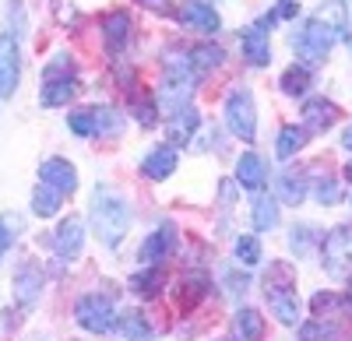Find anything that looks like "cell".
Masks as SVG:
<instances>
[{
	"mask_svg": "<svg viewBox=\"0 0 352 341\" xmlns=\"http://www.w3.org/2000/svg\"><path fill=\"white\" fill-rule=\"evenodd\" d=\"M292 14H296V4H292V0H278L275 18H292Z\"/></svg>",
	"mask_w": 352,
	"mask_h": 341,
	"instance_id": "cell-37",
	"label": "cell"
},
{
	"mask_svg": "<svg viewBox=\"0 0 352 341\" xmlns=\"http://www.w3.org/2000/svg\"><path fill=\"white\" fill-rule=\"evenodd\" d=\"M317 21L328 25L335 36L349 32V14H345V4H342V0H324V8L317 11Z\"/></svg>",
	"mask_w": 352,
	"mask_h": 341,
	"instance_id": "cell-21",
	"label": "cell"
},
{
	"mask_svg": "<svg viewBox=\"0 0 352 341\" xmlns=\"http://www.w3.org/2000/svg\"><path fill=\"white\" fill-rule=\"evenodd\" d=\"M345 173H349V180H352V162H349V169H345Z\"/></svg>",
	"mask_w": 352,
	"mask_h": 341,
	"instance_id": "cell-41",
	"label": "cell"
},
{
	"mask_svg": "<svg viewBox=\"0 0 352 341\" xmlns=\"http://www.w3.org/2000/svg\"><path fill=\"white\" fill-rule=\"evenodd\" d=\"M197 113L190 109V106H184V109H176L173 113V120L166 124V137H169V145H187L190 141V134L197 130Z\"/></svg>",
	"mask_w": 352,
	"mask_h": 341,
	"instance_id": "cell-17",
	"label": "cell"
},
{
	"mask_svg": "<svg viewBox=\"0 0 352 341\" xmlns=\"http://www.w3.org/2000/svg\"><path fill=\"white\" fill-rule=\"evenodd\" d=\"M335 120H338V106H335V102L314 99V102H307V109H303V130L324 134V130H328Z\"/></svg>",
	"mask_w": 352,
	"mask_h": 341,
	"instance_id": "cell-14",
	"label": "cell"
},
{
	"mask_svg": "<svg viewBox=\"0 0 352 341\" xmlns=\"http://www.w3.org/2000/svg\"><path fill=\"white\" fill-rule=\"evenodd\" d=\"M204 292H208V281H204V278H187L184 289H180V306L184 309H194L204 299Z\"/></svg>",
	"mask_w": 352,
	"mask_h": 341,
	"instance_id": "cell-32",
	"label": "cell"
},
{
	"mask_svg": "<svg viewBox=\"0 0 352 341\" xmlns=\"http://www.w3.org/2000/svg\"><path fill=\"white\" fill-rule=\"evenodd\" d=\"M131 289H134V292H141V296H159V289H162V274H159L155 268L141 271V274H134V278H131Z\"/></svg>",
	"mask_w": 352,
	"mask_h": 341,
	"instance_id": "cell-30",
	"label": "cell"
},
{
	"mask_svg": "<svg viewBox=\"0 0 352 341\" xmlns=\"http://www.w3.org/2000/svg\"><path fill=\"white\" fill-rule=\"evenodd\" d=\"M39 292H43V271L36 264H21L14 271V303L28 309V306H36Z\"/></svg>",
	"mask_w": 352,
	"mask_h": 341,
	"instance_id": "cell-11",
	"label": "cell"
},
{
	"mask_svg": "<svg viewBox=\"0 0 352 341\" xmlns=\"http://www.w3.org/2000/svg\"><path fill=\"white\" fill-rule=\"evenodd\" d=\"M335 338H338V327L324 320H310L300 327V341H335Z\"/></svg>",
	"mask_w": 352,
	"mask_h": 341,
	"instance_id": "cell-31",
	"label": "cell"
},
{
	"mask_svg": "<svg viewBox=\"0 0 352 341\" xmlns=\"http://www.w3.org/2000/svg\"><path fill=\"white\" fill-rule=\"evenodd\" d=\"M349 49H352V32H349Z\"/></svg>",
	"mask_w": 352,
	"mask_h": 341,
	"instance_id": "cell-42",
	"label": "cell"
},
{
	"mask_svg": "<svg viewBox=\"0 0 352 341\" xmlns=\"http://www.w3.org/2000/svg\"><path fill=\"white\" fill-rule=\"evenodd\" d=\"M226 60L222 46H212V43H201L197 49H190V67L194 71H215L219 64Z\"/></svg>",
	"mask_w": 352,
	"mask_h": 341,
	"instance_id": "cell-27",
	"label": "cell"
},
{
	"mask_svg": "<svg viewBox=\"0 0 352 341\" xmlns=\"http://www.w3.org/2000/svg\"><path fill=\"white\" fill-rule=\"evenodd\" d=\"M81 246H85V225H81V218H64L60 225H56V233H53L56 257H60L64 264H71V261L81 257Z\"/></svg>",
	"mask_w": 352,
	"mask_h": 341,
	"instance_id": "cell-7",
	"label": "cell"
},
{
	"mask_svg": "<svg viewBox=\"0 0 352 341\" xmlns=\"http://www.w3.org/2000/svg\"><path fill=\"white\" fill-rule=\"evenodd\" d=\"M173 246H176V229L166 222V225H159V229L141 243V261L148 264V268H159L169 253H173Z\"/></svg>",
	"mask_w": 352,
	"mask_h": 341,
	"instance_id": "cell-10",
	"label": "cell"
},
{
	"mask_svg": "<svg viewBox=\"0 0 352 341\" xmlns=\"http://www.w3.org/2000/svg\"><path fill=\"white\" fill-rule=\"evenodd\" d=\"M278 197L275 201H285V204H303V197H307V180L300 173H282L278 183H275Z\"/></svg>",
	"mask_w": 352,
	"mask_h": 341,
	"instance_id": "cell-20",
	"label": "cell"
},
{
	"mask_svg": "<svg viewBox=\"0 0 352 341\" xmlns=\"http://www.w3.org/2000/svg\"><path fill=\"white\" fill-rule=\"evenodd\" d=\"M4 253H8V239H4V236H0V257H4Z\"/></svg>",
	"mask_w": 352,
	"mask_h": 341,
	"instance_id": "cell-39",
	"label": "cell"
},
{
	"mask_svg": "<svg viewBox=\"0 0 352 341\" xmlns=\"http://www.w3.org/2000/svg\"><path fill=\"white\" fill-rule=\"evenodd\" d=\"M236 261L247 264V268H254V264L261 261V243H257V236H240V239H236Z\"/></svg>",
	"mask_w": 352,
	"mask_h": 341,
	"instance_id": "cell-33",
	"label": "cell"
},
{
	"mask_svg": "<svg viewBox=\"0 0 352 341\" xmlns=\"http://www.w3.org/2000/svg\"><path fill=\"white\" fill-rule=\"evenodd\" d=\"M78 95V81L74 78H43V92H39V102L43 106H67L71 99Z\"/></svg>",
	"mask_w": 352,
	"mask_h": 341,
	"instance_id": "cell-15",
	"label": "cell"
},
{
	"mask_svg": "<svg viewBox=\"0 0 352 341\" xmlns=\"http://www.w3.org/2000/svg\"><path fill=\"white\" fill-rule=\"evenodd\" d=\"M180 18H184L187 25L201 28V32H219V25H222L219 14H215V8H212V4H204V0H184Z\"/></svg>",
	"mask_w": 352,
	"mask_h": 341,
	"instance_id": "cell-16",
	"label": "cell"
},
{
	"mask_svg": "<svg viewBox=\"0 0 352 341\" xmlns=\"http://www.w3.org/2000/svg\"><path fill=\"white\" fill-rule=\"evenodd\" d=\"M92 225H96V236H99L102 246H120V239L127 236L131 204L116 187H109V183L96 187V193H92Z\"/></svg>",
	"mask_w": 352,
	"mask_h": 341,
	"instance_id": "cell-1",
	"label": "cell"
},
{
	"mask_svg": "<svg viewBox=\"0 0 352 341\" xmlns=\"http://www.w3.org/2000/svg\"><path fill=\"white\" fill-rule=\"evenodd\" d=\"M307 89H310V71L292 64V67L282 74V92H285V95H303Z\"/></svg>",
	"mask_w": 352,
	"mask_h": 341,
	"instance_id": "cell-28",
	"label": "cell"
},
{
	"mask_svg": "<svg viewBox=\"0 0 352 341\" xmlns=\"http://www.w3.org/2000/svg\"><path fill=\"white\" fill-rule=\"evenodd\" d=\"M275 225H278V201L275 197H257L254 201V229L272 233Z\"/></svg>",
	"mask_w": 352,
	"mask_h": 341,
	"instance_id": "cell-24",
	"label": "cell"
},
{
	"mask_svg": "<svg viewBox=\"0 0 352 341\" xmlns=\"http://www.w3.org/2000/svg\"><path fill=\"white\" fill-rule=\"evenodd\" d=\"M67 127H71L78 137H92V134H99V127H96V113H92V109H74L71 117H67Z\"/></svg>",
	"mask_w": 352,
	"mask_h": 341,
	"instance_id": "cell-29",
	"label": "cell"
},
{
	"mask_svg": "<svg viewBox=\"0 0 352 341\" xmlns=\"http://www.w3.org/2000/svg\"><path fill=\"white\" fill-rule=\"evenodd\" d=\"M236 334H240V341H261L264 320H261L257 309H250V306L240 309V314H236Z\"/></svg>",
	"mask_w": 352,
	"mask_h": 341,
	"instance_id": "cell-26",
	"label": "cell"
},
{
	"mask_svg": "<svg viewBox=\"0 0 352 341\" xmlns=\"http://www.w3.org/2000/svg\"><path fill=\"white\" fill-rule=\"evenodd\" d=\"M102 32H106V46L109 49L127 46V39H131V18H127V11H109L102 18Z\"/></svg>",
	"mask_w": 352,
	"mask_h": 341,
	"instance_id": "cell-18",
	"label": "cell"
},
{
	"mask_svg": "<svg viewBox=\"0 0 352 341\" xmlns=\"http://www.w3.org/2000/svg\"><path fill=\"white\" fill-rule=\"evenodd\" d=\"M335 32L328 25H320L317 18H310L307 25H303V32L300 36H292V49H296V56L303 60V67L310 71V67H317V64H324V56L331 53V46H335Z\"/></svg>",
	"mask_w": 352,
	"mask_h": 341,
	"instance_id": "cell-3",
	"label": "cell"
},
{
	"mask_svg": "<svg viewBox=\"0 0 352 341\" xmlns=\"http://www.w3.org/2000/svg\"><path fill=\"white\" fill-rule=\"evenodd\" d=\"M324 268H328V274H335V278H345V274H352V229H331L328 236H324Z\"/></svg>",
	"mask_w": 352,
	"mask_h": 341,
	"instance_id": "cell-6",
	"label": "cell"
},
{
	"mask_svg": "<svg viewBox=\"0 0 352 341\" xmlns=\"http://www.w3.org/2000/svg\"><path fill=\"white\" fill-rule=\"evenodd\" d=\"M303 145H307V130L303 127H282L278 130V141H275V155L278 158H292Z\"/></svg>",
	"mask_w": 352,
	"mask_h": 341,
	"instance_id": "cell-23",
	"label": "cell"
},
{
	"mask_svg": "<svg viewBox=\"0 0 352 341\" xmlns=\"http://www.w3.org/2000/svg\"><path fill=\"white\" fill-rule=\"evenodd\" d=\"M141 173L148 176V180H166V176H173V173H176V152H173L169 145L152 148L148 155H144V162H141Z\"/></svg>",
	"mask_w": 352,
	"mask_h": 341,
	"instance_id": "cell-13",
	"label": "cell"
},
{
	"mask_svg": "<svg viewBox=\"0 0 352 341\" xmlns=\"http://www.w3.org/2000/svg\"><path fill=\"white\" fill-rule=\"evenodd\" d=\"M240 46H243V56L254 64V67H264V64H272V46H268V36L261 32L257 25L243 28L240 32Z\"/></svg>",
	"mask_w": 352,
	"mask_h": 341,
	"instance_id": "cell-12",
	"label": "cell"
},
{
	"mask_svg": "<svg viewBox=\"0 0 352 341\" xmlns=\"http://www.w3.org/2000/svg\"><path fill=\"white\" fill-rule=\"evenodd\" d=\"M317 201L320 204H338L342 201V187L335 180H320L317 183Z\"/></svg>",
	"mask_w": 352,
	"mask_h": 341,
	"instance_id": "cell-35",
	"label": "cell"
},
{
	"mask_svg": "<svg viewBox=\"0 0 352 341\" xmlns=\"http://www.w3.org/2000/svg\"><path fill=\"white\" fill-rule=\"evenodd\" d=\"M296 271L289 264H272L268 274H264V296H268V306L272 314L282 320V324H296L300 320V299H296Z\"/></svg>",
	"mask_w": 352,
	"mask_h": 341,
	"instance_id": "cell-2",
	"label": "cell"
},
{
	"mask_svg": "<svg viewBox=\"0 0 352 341\" xmlns=\"http://www.w3.org/2000/svg\"><path fill=\"white\" fill-rule=\"evenodd\" d=\"M335 306V296L331 292H317L314 296V309H317V314H324V309H331Z\"/></svg>",
	"mask_w": 352,
	"mask_h": 341,
	"instance_id": "cell-36",
	"label": "cell"
},
{
	"mask_svg": "<svg viewBox=\"0 0 352 341\" xmlns=\"http://www.w3.org/2000/svg\"><path fill=\"white\" fill-rule=\"evenodd\" d=\"M236 180H240L247 190H257V187L264 183V162H261V155H254V152L240 155V162H236Z\"/></svg>",
	"mask_w": 352,
	"mask_h": 341,
	"instance_id": "cell-19",
	"label": "cell"
},
{
	"mask_svg": "<svg viewBox=\"0 0 352 341\" xmlns=\"http://www.w3.org/2000/svg\"><path fill=\"white\" fill-rule=\"evenodd\" d=\"M74 320L85 327V331H92V334H102L113 327L116 314H113V303L109 296H99V292H88L74 303Z\"/></svg>",
	"mask_w": 352,
	"mask_h": 341,
	"instance_id": "cell-5",
	"label": "cell"
},
{
	"mask_svg": "<svg viewBox=\"0 0 352 341\" xmlns=\"http://www.w3.org/2000/svg\"><path fill=\"white\" fill-rule=\"evenodd\" d=\"M21 78V56L14 36H0V99H11Z\"/></svg>",
	"mask_w": 352,
	"mask_h": 341,
	"instance_id": "cell-8",
	"label": "cell"
},
{
	"mask_svg": "<svg viewBox=\"0 0 352 341\" xmlns=\"http://www.w3.org/2000/svg\"><path fill=\"white\" fill-rule=\"evenodd\" d=\"M120 334L127 341H152V327L148 320H144L138 309H127V314H120Z\"/></svg>",
	"mask_w": 352,
	"mask_h": 341,
	"instance_id": "cell-25",
	"label": "cell"
},
{
	"mask_svg": "<svg viewBox=\"0 0 352 341\" xmlns=\"http://www.w3.org/2000/svg\"><path fill=\"white\" fill-rule=\"evenodd\" d=\"M349 299H352V274H349Z\"/></svg>",
	"mask_w": 352,
	"mask_h": 341,
	"instance_id": "cell-40",
	"label": "cell"
},
{
	"mask_svg": "<svg viewBox=\"0 0 352 341\" xmlns=\"http://www.w3.org/2000/svg\"><path fill=\"white\" fill-rule=\"evenodd\" d=\"M60 190H53V187H46V183H39L36 187V193H32V211L39 215V218H53L56 211H60Z\"/></svg>",
	"mask_w": 352,
	"mask_h": 341,
	"instance_id": "cell-22",
	"label": "cell"
},
{
	"mask_svg": "<svg viewBox=\"0 0 352 341\" xmlns=\"http://www.w3.org/2000/svg\"><path fill=\"white\" fill-rule=\"evenodd\" d=\"M0 236L8 239V246L21 236V215L18 211H4V215H0Z\"/></svg>",
	"mask_w": 352,
	"mask_h": 341,
	"instance_id": "cell-34",
	"label": "cell"
},
{
	"mask_svg": "<svg viewBox=\"0 0 352 341\" xmlns=\"http://www.w3.org/2000/svg\"><path fill=\"white\" fill-rule=\"evenodd\" d=\"M226 124L240 141H254L257 134V109L250 89H232L226 95Z\"/></svg>",
	"mask_w": 352,
	"mask_h": 341,
	"instance_id": "cell-4",
	"label": "cell"
},
{
	"mask_svg": "<svg viewBox=\"0 0 352 341\" xmlns=\"http://www.w3.org/2000/svg\"><path fill=\"white\" fill-rule=\"evenodd\" d=\"M342 145H345V148H349V152H352V127H349V130H345V134H342Z\"/></svg>",
	"mask_w": 352,
	"mask_h": 341,
	"instance_id": "cell-38",
	"label": "cell"
},
{
	"mask_svg": "<svg viewBox=\"0 0 352 341\" xmlns=\"http://www.w3.org/2000/svg\"><path fill=\"white\" fill-rule=\"evenodd\" d=\"M39 180L53 190H60V193H74L78 190V173H74V165L67 158H46L39 165Z\"/></svg>",
	"mask_w": 352,
	"mask_h": 341,
	"instance_id": "cell-9",
	"label": "cell"
}]
</instances>
